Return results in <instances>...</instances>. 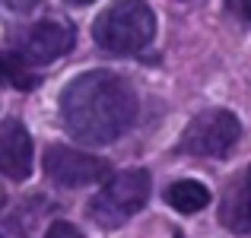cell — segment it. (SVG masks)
Segmentation results:
<instances>
[{
	"instance_id": "15",
	"label": "cell",
	"mask_w": 251,
	"mask_h": 238,
	"mask_svg": "<svg viewBox=\"0 0 251 238\" xmlns=\"http://www.w3.org/2000/svg\"><path fill=\"white\" fill-rule=\"evenodd\" d=\"M0 238H3V235H0Z\"/></svg>"
},
{
	"instance_id": "16",
	"label": "cell",
	"mask_w": 251,
	"mask_h": 238,
	"mask_svg": "<svg viewBox=\"0 0 251 238\" xmlns=\"http://www.w3.org/2000/svg\"><path fill=\"white\" fill-rule=\"evenodd\" d=\"M175 238H178V235H175Z\"/></svg>"
},
{
	"instance_id": "3",
	"label": "cell",
	"mask_w": 251,
	"mask_h": 238,
	"mask_svg": "<svg viewBox=\"0 0 251 238\" xmlns=\"http://www.w3.org/2000/svg\"><path fill=\"white\" fill-rule=\"evenodd\" d=\"M150 200V175L143 168H127L115 175L89 200V219L102 229H118L137 216Z\"/></svg>"
},
{
	"instance_id": "13",
	"label": "cell",
	"mask_w": 251,
	"mask_h": 238,
	"mask_svg": "<svg viewBox=\"0 0 251 238\" xmlns=\"http://www.w3.org/2000/svg\"><path fill=\"white\" fill-rule=\"evenodd\" d=\"M0 3H6L10 10H16V13H29V10H35L42 0H0Z\"/></svg>"
},
{
	"instance_id": "1",
	"label": "cell",
	"mask_w": 251,
	"mask_h": 238,
	"mask_svg": "<svg viewBox=\"0 0 251 238\" xmlns=\"http://www.w3.org/2000/svg\"><path fill=\"white\" fill-rule=\"evenodd\" d=\"M137 95L134 86L111 70L80 73L61 92V121L74 140L86 146L111 143L134 124Z\"/></svg>"
},
{
	"instance_id": "11",
	"label": "cell",
	"mask_w": 251,
	"mask_h": 238,
	"mask_svg": "<svg viewBox=\"0 0 251 238\" xmlns=\"http://www.w3.org/2000/svg\"><path fill=\"white\" fill-rule=\"evenodd\" d=\"M45 238H86L80 229H74L70 222H54V226L45 232Z\"/></svg>"
},
{
	"instance_id": "7",
	"label": "cell",
	"mask_w": 251,
	"mask_h": 238,
	"mask_svg": "<svg viewBox=\"0 0 251 238\" xmlns=\"http://www.w3.org/2000/svg\"><path fill=\"white\" fill-rule=\"evenodd\" d=\"M32 171V137L23 127V121L6 118L0 124V175L23 181Z\"/></svg>"
},
{
	"instance_id": "4",
	"label": "cell",
	"mask_w": 251,
	"mask_h": 238,
	"mask_svg": "<svg viewBox=\"0 0 251 238\" xmlns=\"http://www.w3.org/2000/svg\"><path fill=\"white\" fill-rule=\"evenodd\" d=\"M239 137H242V124L232 111L207 108L184 127L178 149L188 156H201V159H220L239 143Z\"/></svg>"
},
{
	"instance_id": "14",
	"label": "cell",
	"mask_w": 251,
	"mask_h": 238,
	"mask_svg": "<svg viewBox=\"0 0 251 238\" xmlns=\"http://www.w3.org/2000/svg\"><path fill=\"white\" fill-rule=\"evenodd\" d=\"M67 3H74V6H86V3H92V0H67Z\"/></svg>"
},
{
	"instance_id": "6",
	"label": "cell",
	"mask_w": 251,
	"mask_h": 238,
	"mask_svg": "<svg viewBox=\"0 0 251 238\" xmlns=\"http://www.w3.org/2000/svg\"><path fill=\"white\" fill-rule=\"evenodd\" d=\"M45 175L61 188H83V184H96L108 175V162L80 153V149L51 143L45 149Z\"/></svg>"
},
{
	"instance_id": "5",
	"label": "cell",
	"mask_w": 251,
	"mask_h": 238,
	"mask_svg": "<svg viewBox=\"0 0 251 238\" xmlns=\"http://www.w3.org/2000/svg\"><path fill=\"white\" fill-rule=\"evenodd\" d=\"M76 42L74 25H64L57 19H45V23H35L16 35V54L23 57L29 67H42V64H54L57 57H64Z\"/></svg>"
},
{
	"instance_id": "8",
	"label": "cell",
	"mask_w": 251,
	"mask_h": 238,
	"mask_svg": "<svg viewBox=\"0 0 251 238\" xmlns=\"http://www.w3.org/2000/svg\"><path fill=\"white\" fill-rule=\"evenodd\" d=\"M220 222L235 235L251 232V165L229 181L220 203Z\"/></svg>"
},
{
	"instance_id": "9",
	"label": "cell",
	"mask_w": 251,
	"mask_h": 238,
	"mask_svg": "<svg viewBox=\"0 0 251 238\" xmlns=\"http://www.w3.org/2000/svg\"><path fill=\"white\" fill-rule=\"evenodd\" d=\"M166 203L175 207L178 213H201L210 203V190L203 188L201 181H191V178H181V181L169 184L166 190Z\"/></svg>"
},
{
	"instance_id": "10",
	"label": "cell",
	"mask_w": 251,
	"mask_h": 238,
	"mask_svg": "<svg viewBox=\"0 0 251 238\" xmlns=\"http://www.w3.org/2000/svg\"><path fill=\"white\" fill-rule=\"evenodd\" d=\"M0 79H3L6 86H13V89H23V92L38 86L35 67H29V64H25L13 48L10 51H0Z\"/></svg>"
},
{
	"instance_id": "12",
	"label": "cell",
	"mask_w": 251,
	"mask_h": 238,
	"mask_svg": "<svg viewBox=\"0 0 251 238\" xmlns=\"http://www.w3.org/2000/svg\"><path fill=\"white\" fill-rule=\"evenodd\" d=\"M226 3H229V10H232L235 16H242L251 25V0H226Z\"/></svg>"
},
{
	"instance_id": "2",
	"label": "cell",
	"mask_w": 251,
	"mask_h": 238,
	"mask_svg": "<svg viewBox=\"0 0 251 238\" xmlns=\"http://www.w3.org/2000/svg\"><path fill=\"white\" fill-rule=\"evenodd\" d=\"M156 16L143 0H115L92 23V38L111 54H137L153 42Z\"/></svg>"
}]
</instances>
